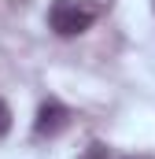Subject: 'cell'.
Instances as JSON below:
<instances>
[{
    "instance_id": "1",
    "label": "cell",
    "mask_w": 155,
    "mask_h": 159,
    "mask_svg": "<svg viewBox=\"0 0 155 159\" xmlns=\"http://www.w3.org/2000/svg\"><path fill=\"white\" fill-rule=\"evenodd\" d=\"M100 19V4L96 0H55L48 11V26L59 37H78L85 34L92 22Z\"/></svg>"
},
{
    "instance_id": "2",
    "label": "cell",
    "mask_w": 155,
    "mask_h": 159,
    "mask_svg": "<svg viewBox=\"0 0 155 159\" xmlns=\"http://www.w3.org/2000/svg\"><path fill=\"white\" fill-rule=\"evenodd\" d=\"M67 126H70V111H67V104H63V100H55V96H48V100L37 107L33 137H37V141H44V137H59Z\"/></svg>"
},
{
    "instance_id": "3",
    "label": "cell",
    "mask_w": 155,
    "mask_h": 159,
    "mask_svg": "<svg viewBox=\"0 0 155 159\" xmlns=\"http://www.w3.org/2000/svg\"><path fill=\"white\" fill-rule=\"evenodd\" d=\"M78 159H107V144H104V141H92Z\"/></svg>"
},
{
    "instance_id": "4",
    "label": "cell",
    "mask_w": 155,
    "mask_h": 159,
    "mask_svg": "<svg viewBox=\"0 0 155 159\" xmlns=\"http://www.w3.org/2000/svg\"><path fill=\"white\" fill-rule=\"evenodd\" d=\"M7 129H11V107H7V104L0 100V137H4Z\"/></svg>"
},
{
    "instance_id": "5",
    "label": "cell",
    "mask_w": 155,
    "mask_h": 159,
    "mask_svg": "<svg viewBox=\"0 0 155 159\" xmlns=\"http://www.w3.org/2000/svg\"><path fill=\"white\" fill-rule=\"evenodd\" d=\"M126 159H148V156H126Z\"/></svg>"
},
{
    "instance_id": "6",
    "label": "cell",
    "mask_w": 155,
    "mask_h": 159,
    "mask_svg": "<svg viewBox=\"0 0 155 159\" xmlns=\"http://www.w3.org/2000/svg\"><path fill=\"white\" fill-rule=\"evenodd\" d=\"M15 4H30V0H15Z\"/></svg>"
}]
</instances>
